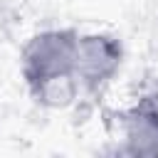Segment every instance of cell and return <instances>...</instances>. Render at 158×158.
Masks as SVG:
<instances>
[{
  "instance_id": "obj_4",
  "label": "cell",
  "mask_w": 158,
  "mask_h": 158,
  "mask_svg": "<svg viewBox=\"0 0 158 158\" xmlns=\"http://www.w3.org/2000/svg\"><path fill=\"white\" fill-rule=\"evenodd\" d=\"M143 104H146V106H151V109L158 114V86H156V89H153V91H151V94L143 99Z\"/></svg>"
},
{
  "instance_id": "obj_3",
  "label": "cell",
  "mask_w": 158,
  "mask_h": 158,
  "mask_svg": "<svg viewBox=\"0 0 158 158\" xmlns=\"http://www.w3.org/2000/svg\"><path fill=\"white\" fill-rule=\"evenodd\" d=\"M123 151L131 156H158V114L143 101L121 116Z\"/></svg>"
},
{
  "instance_id": "obj_2",
  "label": "cell",
  "mask_w": 158,
  "mask_h": 158,
  "mask_svg": "<svg viewBox=\"0 0 158 158\" xmlns=\"http://www.w3.org/2000/svg\"><path fill=\"white\" fill-rule=\"evenodd\" d=\"M123 64V47L114 35H79L74 54V77L81 89L96 91L114 81Z\"/></svg>"
},
{
  "instance_id": "obj_1",
  "label": "cell",
  "mask_w": 158,
  "mask_h": 158,
  "mask_svg": "<svg viewBox=\"0 0 158 158\" xmlns=\"http://www.w3.org/2000/svg\"><path fill=\"white\" fill-rule=\"evenodd\" d=\"M79 35L74 30H44L30 37L22 49V77L32 96L49 109L69 106L81 91L74 77Z\"/></svg>"
}]
</instances>
